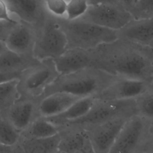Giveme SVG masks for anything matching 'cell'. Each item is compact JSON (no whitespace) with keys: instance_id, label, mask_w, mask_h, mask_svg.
Instances as JSON below:
<instances>
[{"instance_id":"1","label":"cell","mask_w":153,"mask_h":153,"mask_svg":"<svg viewBox=\"0 0 153 153\" xmlns=\"http://www.w3.org/2000/svg\"><path fill=\"white\" fill-rule=\"evenodd\" d=\"M93 66L119 78L147 82L153 85V50L118 38L91 50Z\"/></svg>"},{"instance_id":"2","label":"cell","mask_w":153,"mask_h":153,"mask_svg":"<svg viewBox=\"0 0 153 153\" xmlns=\"http://www.w3.org/2000/svg\"><path fill=\"white\" fill-rule=\"evenodd\" d=\"M118 78L94 66L60 75L46 87L41 100L57 92H65L80 97H95Z\"/></svg>"},{"instance_id":"3","label":"cell","mask_w":153,"mask_h":153,"mask_svg":"<svg viewBox=\"0 0 153 153\" xmlns=\"http://www.w3.org/2000/svg\"><path fill=\"white\" fill-rule=\"evenodd\" d=\"M55 17L66 35L67 49L79 48L90 50L118 39L117 31L80 19L69 20L64 17Z\"/></svg>"},{"instance_id":"4","label":"cell","mask_w":153,"mask_h":153,"mask_svg":"<svg viewBox=\"0 0 153 153\" xmlns=\"http://www.w3.org/2000/svg\"><path fill=\"white\" fill-rule=\"evenodd\" d=\"M53 59H47L22 72L19 79L18 90L20 97L38 99L41 96L46 87L59 76Z\"/></svg>"},{"instance_id":"5","label":"cell","mask_w":153,"mask_h":153,"mask_svg":"<svg viewBox=\"0 0 153 153\" xmlns=\"http://www.w3.org/2000/svg\"><path fill=\"white\" fill-rule=\"evenodd\" d=\"M35 32L33 56L36 59H54L66 50V37L55 16L50 14L42 26L35 29Z\"/></svg>"},{"instance_id":"6","label":"cell","mask_w":153,"mask_h":153,"mask_svg":"<svg viewBox=\"0 0 153 153\" xmlns=\"http://www.w3.org/2000/svg\"><path fill=\"white\" fill-rule=\"evenodd\" d=\"M152 125L133 114L123 126L109 153H143Z\"/></svg>"},{"instance_id":"7","label":"cell","mask_w":153,"mask_h":153,"mask_svg":"<svg viewBox=\"0 0 153 153\" xmlns=\"http://www.w3.org/2000/svg\"><path fill=\"white\" fill-rule=\"evenodd\" d=\"M135 114L134 99L103 100L95 99L91 108L85 116L65 125L79 127L87 131L113 118Z\"/></svg>"},{"instance_id":"8","label":"cell","mask_w":153,"mask_h":153,"mask_svg":"<svg viewBox=\"0 0 153 153\" xmlns=\"http://www.w3.org/2000/svg\"><path fill=\"white\" fill-rule=\"evenodd\" d=\"M97 26L118 31L133 19L130 12L121 4L91 5L80 18Z\"/></svg>"},{"instance_id":"9","label":"cell","mask_w":153,"mask_h":153,"mask_svg":"<svg viewBox=\"0 0 153 153\" xmlns=\"http://www.w3.org/2000/svg\"><path fill=\"white\" fill-rule=\"evenodd\" d=\"M133 115L113 118L86 131L96 153H109L123 126Z\"/></svg>"},{"instance_id":"10","label":"cell","mask_w":153,"mask_h":153,"mask_svg":"<svg viewBox=\"0 0 153 153\" xmlns=\"http://www.w3.org/2000/svg\"><path fill=\"white\" fill-rule=\"evenodd\" d=\"M11 14L19 20L33 26H42L50 13L44 0H4Z\"/></svg>"},{"instance_id":"11","label":"cell","mask_w":153,"mask_h":153,"mask_svg":"<svg viewBox=\"0 0 153 153\" xmlns=\"http://www.w3.org/2000/svg\"><path fill=\"white\" fill-rule=\"evenodd\" d=\"M152 87L145 81L118 77L94 98L103 100L135 99Z\"/></svg>"},{"instance_id":"12","label":"cell","mask_w":153,"mask_h":153,"mask_svg":"<svg viewBox=\"0 0 153 153\" xmlns=\"http://www.w3.org/2000/svg\"><path fill=\"white\" fill-rule=\"evenodd\" d=\"M39 101L38 99L20 97L1 113L19 132L22 133L35 119L40 117L38 112Z\"/></svg>"},{"instance_id":"13","label":"cell","mask_w":153,"mask_h":153,"mask_svg":"<svg viewBox=\"0 0 153 153\" xmlns=\"http://www.w3.org/2000/svg\"><path fill=\"white\" fill-rule=\"evenodd\" d=\"M35 38V27L26 22L19 20L9 33L5 44L7 49L14 53L27 57H34Z\"/></svg>"},{"instance_id":"14","label":"cell","mask_w":153,"mask_h":153,"mask_svg":"<svg viewBox=\"0 0 153 153\" xmlns=\"http://www.w3.org/2000/svg\"><path fill=\"white\" fill-rule=\"evenodd\" d=\"M53 60L60 75L71 74L93 66L91 50L67 49L61 56Z\"/></svg>"},{"instance_id":"15","label":"cell","mask_w":153,"mask_h":153,"mask_svg":"<svg viewBox=\"0 0 153 153\" xmlns=\"http://www.w3.org/2000/svg\"><path fill=\"white\" fill-rule=\"evenodd\" d=\"M118 38L151 47L153 44V18L133 19L117 31Z\"/></svg>"},{"instance_id":"16","label":"cell","mask_w":153,"mask_h":153,"mask_svg":"<svg viewBox=\"0 0 153 153\" xmlns=\"http://www.w3.org/2000/svg\"><path fill=\"white\" fill-rule=\"evenodd\" d=\"M83 98L65 92H57L42 98L38 105L40 117L50 118L65 111L73 103Z\"/></svg>"},{"instance_id":"17","label":"cell","mask_w":153,"mask_h":153,"mask_svg":"<svg viewBox=\"0 0 153 153\" xmlns=\"http://www.w3.org/2000/svg\"><path fill=\"white\" fill-rule=\"evenodd\" d=\"M94 100V97L81 98L73 103L62 114L54 117L45 118L57 127L64 126L85 116L91 108Z\"/></svg>"},{"instance_id":"18","label":"cell","mask_w":153,"mask_h":153,"mask_svg":"<svg viewBox=\"0 0 153 153\" xmlns=\"http://www.w3.org/2000/svg\"><path fill=\"white\" fill-rule=\"evenodd\" d=\"M59 134L47 138H32L20 135L17 144L21 153H53L59 150Z\"/></svg>"},{"instance_id":"19","label":"cell","mask_w":153,"mask_h":153,"mask_svg":"<svg viewBox=\"0 0 153 153\" xmlns=\"http://www.w3.org/2000/svg\"><path fill=\"white\" fill-rule=\"evenodd\" d=\"M40 62L35 57H27L7 50L0 56V71L23 72Z\"/></svg>"},{"instance_id":"20","label":"cell","mask_w":153,"mask_h":153,"mask_svg":"<svg viewBox=\"0 0 153 153\" xmlns=\"http://www.w3.org/2000/svg\"><path fill=\"white\" fill-rule=\"evenodd\" d=\"M59 128L45 118L39 117L35 119L28 128L21 133V135L32 138H47L56 135Z\"/></svg>"},{"instance_id":"21","label":"cell","mask_w":153,"mask_h":153,"mask_svg":"<svg viewBox=\"0 0 153 153\" xmlns=\"http://www.w3.org/2000/svg\"><path fill=\"white\" fill-rule=\"evenodd\" d=\"M19 79L0 84V112H4L20 97L18 90Z\"/></svg>"},{"instance_id":"22","label":"cell","mask_w":153,"mask_h":153,"mask_svg":"<svg viewBox=\"0 0 153 153\" xmlns=\"http://www.w3.org/2000/svg\"><path fill=\"white\" fill-rule=\"evenodd\" d=\"M136 114L153 124V85L134 99Z\"/></svg>"},{"instance_id":"23","label":"cell","mask_w":153,"mask_h":153,"mask_svg":"<svg viewBox=\"0 0 153 153\" xmlns=\"http://www.w3.org/2000/svg\"><path fill=\"white\" fill-rule=\"evenodd\" d=\"M21 133L19 132L0 112V143L13 145L19 141Z\"/></svg>"},{"instance_id":"24","label":"cell","mask_w":153,"mask_h":153,"mask_svg":"<svg viewBox=\"0 0 153 153\" xmlns=\"http://www.w3.org/2000/svg\"><path fill=\"white\" fill-rule=\"evenodd\" d=\"M86 0H68L65 18L69 20L80 19L88 8Z\"/></svg>"},{"instance_id":"25","label":"cell","mask_w":153,"mask_h":153,"mask_svg":"<svg viewBox=\"0 0 153 153\" xmlns=\"http://www.w3.org/2000/svg\"><path fill=\"white\" fill-rule=\"evenodd\" d=\"M130 14L133 19L153 18V0H138Z\"/></svg>"},{"instance_id":"26","label":"cell","mask_w":153,"mask_h":153,"mask_svg":"<svg viewBox=\"0 0 153 153\" xmlns=\"http://www.w3.org/2000/svg\"><path fill=\"white\" fill-rule=\"evenodd\" d=\"M48 13L56 17L65 18L67 0H44Z\"/></svg>"},{"instance_id":"27","label":"cell","mask_w":153,"mask_h":153,"mask_svg":"<svg viewBox=\"0 0 153 153\" xmlns=\"http://www.w3.org/2000/svg\"><path fill=\"white\" fill-rule=\"evenodd\" d=\"M19 22V20L14 22L0 20V41L5 42L10 32Z\"/></svg>"},{"instance_id":"28","label":"cell","mask_w":153,"mask_h":153,"mask_svg":"<svg viewBox=\"0 0 153 153\" xmlns=\"http://www.w3.org/2000/svg\"><path fill=\"white\" fill-rule=\"evenodd\" d=\"M0 20L14 22L18 20L10 13L7 4L4 0H0Z\"/></svg>"},{"instance_id":"29","label":"cell","mask_w":153,"mask_h":153,"mask_svg":"<svg viewBox=\"0 0 153 153\" xmlns=\"http://www.w3.org/2000/svg\"><path fill=\"white\" fill-rule=\"evenodd\" d=\"M22 72H4L0 71V84L14 79H19Z\"/></svg>"},{"instance_id":"30","label":"cell","mask_w":153,"mask_h":153,"mask_svg":"<svg viewBox=\"0 0 153 153\" xmlns=\"http://www.w3.org/2000/svg\"><path fill=\"white\" fill-rule=\"evenodd\" d=\"M0 153H21L18 144L8 145L0 143Z\"/></svg>"},{"instance_id":"31","label":"cell","mask_w":153,"mask_h":153,"mask_svg":"<svg viewBox=\"0 0 153 153\" xmlns=\"http://www.w3.org/2000/svg\"><path fill=\"white\" fill-rule=\"evenodd\" d=\"M89 6L100 4H120L118 0H86Z\"/></svg>"},{"instance_id":"32","label":"cell","mask_w":153,"mask_h":153,"mask_svg":"<svg viewBox=\"0 0 153 153\" xmlns=\"http://www.w3.org/2000/svg\"><path fill=\"white\" fill-rule=\"evenodd\" d=\"M118 1L123 8L130 13L138 0H118Z\"/></svg>"},{"instance_id":"33","label":"cell","mask_w":153,"mask_h":153,"mask_svg":"<svg viewBox=\"0 0 153 153\" xmlns=\"http://www.w3.org/2000/svg\"><path fill=\"white\" fill-rule=\"evenodd\" d=\"M144 152L147 153H153V125L152 126L148 141Z\"/></svg>"},{"instance_id":"34","label":"cell","mask_w":153,"mask_h":153,"mask_svg":"<svg viewBox=\"0 0 153 153\" xmlns=\"http://www.w3.org/2000/svg\"><path fill=\"white\" fill-rule=\"evenodd\" d=\"M76 153H96L94 151L90 140H88L85 144Z\"/></svg>"},{"instance_id":"35","label":"cell","mask_w":153,"mask_h":153,"mask_svg":"<svg viewBox=\"0 0 153 153\" xmlns=\"http://www.w3.org/2000/svg\"><path fill=\"white\" fill-rule=\"evenodd\" d=\"M7 50L5 42L0 41V56Z\"/></svg>"},{"instance_id":"36","label":"cell","mask_w":153,"mask_h":153,"mask_svg":"<svg viewBox=\"0 0 153 153\" xmlns=\"http://www.w3.org/2000/svg\"><path fill=\"white\" fill-rule=\"evenodd\" d=\"M53 153H65V152H62V151H61L58 150V151H56V152H53Z\"/></svg>"},{"instance_id":"37","label":"cell","mask_w":153,"mask_h":153,"mask_svg":"<svg viewBox=\"0 0 153 153\" xmlns=\"http://www.w3.org/2000/svg\"><path fill=\"white\" fill-rule=\"evenodd\" d=\"M151 48H152V50H153V44H152V45H151Z\"/></svg>"},{"instance_id":"38","label":"cell","mask_w":153,"mask_h":153,"mask_svg":"<svg viewBox=\"0 0 153 153\" xmlns=\"http://www.w3.org/2000/svg\"><path fill=\"white\" fill-rule=\"evenodd\" d=\"M143 153H147V152H143Z\"/></svg>"},{"instance_id":"39","label":"cell","mask_w":153,"mask_h":153,"mask_svg":"<svg viewBox=\"0 0 153 153\" xmlns=\"http://www.w3.org/2000/svg\"></svg>"},{"instance_id":"40","label":"cell","mask_w":153,"mask_h":153,"mask_svg":"<svg viewBox=\"0 0 153 153\" xmlns=\"http://www.w3.org/2000/svg\"><path fill=\"white\" fill-rule=\"evenodd\" d=\"M67 1H68V0H67Z\"/></svg>"}]
</instances>
